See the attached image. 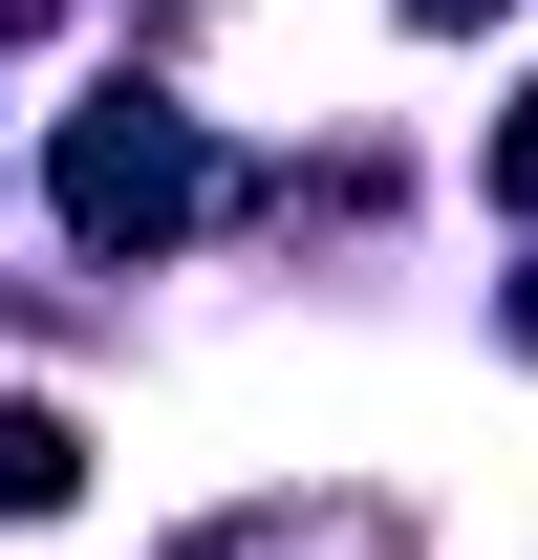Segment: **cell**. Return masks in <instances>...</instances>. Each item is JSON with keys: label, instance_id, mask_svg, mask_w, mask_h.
<instances>
[{"label": "cell", "instance_id": "obj_1", "mask_svg": "<svg viewBox=\"0 0 538 560\" xmlns=\"http://www.w3.org/2000/svg\"><path fill=\"white\" fill-rule=\"evenodd\" d=\"M66 215H86V237H173V215H215V151L173 130L151 86H108V108L66 130Z\"/></svg>", "mask_w": 538, "mask_h": 560}, {"label": "cell", "instance_id": "obj_2", "mask_svg": "<svg viewBox=\"0 0 538 560\" xmlns=\"http://www.w3.org/2000/svg\"><path fill=\"white\" fill-rule=\"evenodd\" d=\"M495 195H517V215H538V86H517V130H495Z\"/></svg>", "mask_w": 538, "mask_h": 560}, {"label": "cell", "instance_id": "obj_4", "mask_svg": "<svg viewBox=\"0 0 538 560\" xmlns=\"http://www.w3.org/2000/svg\"><path fill=\"white\" fill-rule=\"evenodd\" d=\"M0 22H66V0H0Z\"/></svg>", "mask_w": 538, "mask_h": 560}, {"label": "cell", "instance_id": "obj_3", "mask_svg": "<svg viewBox=\"0 0 538 560\" xmlns=\"http://www.w3.org/2000/svg\"><path fill=\"white\" fill-rule=\"evenodd\" d=\"M409 22H495V0H409Z\"/></svg>", "mask_w": 538, "mask_h": 560}]
</instances>
